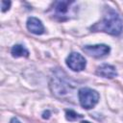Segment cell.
Segmentation results:
<instances>
[{
    "instance_id": "obj_1",
    "label": "cell",
    "mask_w": 123,
    "mask_h": 123,
    "mask_svg": "<svg viewBox=\"0 0 123 123\" xmlns=\"http://www.w3.org/2000/svg\"><path fill=\"white\" fill-rule=\"evenodd\" d=\"M94 31L106 32L112 36H118L122 33L123 22L118 13L111 8H107L104 12L102 20L92 27Z\"/></svg>"
},
{
    "instance_id": "obj_2",
    "label": "cell",
    "mask_w": 123,
    "mask_h": 123,
    "mask_svg": "<svg viewBox=\"0 0 123 123\" xmlns=\"http://www.w3.org/2000/svg\"><path fill=\"white\" fill-rule=\"evenodd\" d=\"M80 104L83 108L89 110L93 108L99 101V93L89 87H83L78 92Z\"/></svg>"
},
{
    "instance_id": "obj_3",
    "label": "cell",
    "mask_w": 123,
    "mask_h": 123,
    "mask_svg": "<svg viewBox=\"0 0 123 123\" xmlns=\"http://www.w3.org/2000/svg\"><path fill=\"white\" fill-rule=\"evenodd\" d=\"M66 64L70 69L78 72V71H82L85 69L86 65V59L81 54L72 52L66 58Z\"/></svg>"
},
{
    "instance_id": "obj_4",
    "label": "cell",
    "mask_w": 123,
    "mask_h": 123,
    "mask_svg": "<svg viewBox=\"0 0 123 123\" xmlns=\"http://www.w3.org/2000/svg\"><path fill=\"white\" fill-rule=\"evenodd\" d=\"M83 51L86 53L88 56L94 58H102L110 53L111 48L107 44H94V45H86L85 47H83Z\"/></svg>"
},
{
    "instance_id": "obj_5",
    "label": "cell",
    "mask_w": 123,
    "mask_h": 123,
    "mask_svg": "<svg viewBox=\"0 0 123 123\" xmlns=\"http://www.w3.org/2000/svg\"><path fill=\"white\" fill-rule=\"evenodd\" d=\"M74 4L73 1H59L54 4L53 11L54 15L60 20H64L69 17L68 13L70 11V6Z\"/></svg>"
},
{
    "instance_id": "obj_6",
    "label": "cell",
    "mask_w": 123,
    "mask_h": 123,
    "mask_svg": "<svg viewBox=\"0 0 123 123\" xmlns=\"http://www.w3.org/2000/svg\"><path fill=\"white\" fill-rule=\"evenodd\" d=\"M96 74L100 77L103 78H108V79H112L114 77L117 76V71L115 69L114 66L111 65V64H107L104 63L102 65H100L97 70H96Z\"/></svg>"
},
{
    "instance_id": "obj_7",
    "label": "cell",
    "mask_w": 123,
    "mask_h": 123,
    "mask_svg": "<svg viewBox=\"0 0 123 123\" xmlns=\"http://www.w3.org/2000/svg\"><path fill=\"white\" fill-rule=\"evenodd\" d=\"M28 30L35 35H41L44 33V26L37 17H29L27 20Z\"/></svg>"
},
{
    "instance_id": "obj_8",
    "label": "cell",
    "mask_w": 123,
    "mask_h": 123,
    "mask_svg": "<svg viewBox=\"0 0 123 123\" xmlns=\"http://www.w3.org/2000/svg\"><path fill=\"white\" fill-rule=\"evenodd\" d=\"M11 53L12 57L14 58H19V57H28L29 56V51L21 44H15L11 50Z\"/></svg>"
},
{
    "instance_id": "obj_9",
    "label": "cell",
    "mask_w": 123,
    "mask_h": 123,
    "mask_svg": "<svg viewBox=\"0 0 123 123\" xmlns=\"http://www.w3.org/2000/svg\"><path fill=\"white\" fill-rule=\"evenodd\" d=\"M66 119L67 120H70V121H73V120H76L78 118H81L83 117V115L81 114H78L77 112H75L74 111H66Z\"/></svg>"
},
{
    "instance_id": "obj_10",
    "label": "cell",
    "mask_w": 123,
    "mask_h": 123,
    "mask_svg": "<svg viewBox=\"0 0 123 123\" xmlns=\"http://www.w3.org/2000/svg\"><path fill=\"white\" fill-rule=\"evenodd\" d=\"M10 6H11L10 1H2V12H5L6 11H8L10 9Z\"/></svg>"
},
{
    "instance_id": "obj_11",
    "label": "cell",
    "mask_w": 123,
    "mask_h": 123,
    "mask_svg": "<svg viewBox=\"0 0 123 123\" xmlns=\"http://www.w3.org/2000/svg\"><path fill=\"white\" fill-rule=\"evenodd\" d=\"M10 123H21L17 118H15V117H13V118H12V120H11V122Z\"/></svg>"
},
{
    "instance_id": "obj_12",
    "label": "cell",
    "mask_w": 123,
    "mask_h": 123,
    "mask_svg": "<svg viewBox=\"0 0 123 123\" xmlns=\"http://www.w3.org/2000/svg\"><path fill=\"white\" fill-rule=\"evenodd\" d=\"M82 123H90V122H88V121H82Z\"/></svg>"
}]
</instances>
